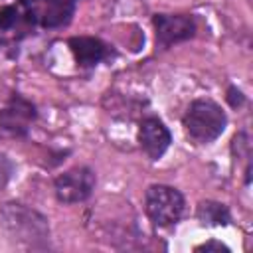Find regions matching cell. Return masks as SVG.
Wrapping results in <instances>:
<instances>
[{
    "mask_svg": "<svg viewBox=\"0 0 253 253\" xmlns=\"http://www.w3.org/2000/svg\"><path fill=\"white\" fill-rule=\"evenodd\" d=\"M67 45H69L79 67H95L109 55V47L99 38L75 36L67 42Z\"/></svg>",
    "mask_w": 253,
    "mask_h": 253,
    "instance_id": "obj_9",
    "label": "cell"
},
{
    "mask_svg": "<svg viewBox=\"0 0 253 253\" xmlns=\"http://www.w3.org/2000/svg\"><path fill=\"white\" fill-rule=\"evenodd\" d=\"M95 184L97 178L89 166H73L55 178L53 190H55V198L61 204H77V202H85L93 194Z\"/></svg>",
    "mask_w": 253,
    "mask_h": 253,
    "instance_id": "obj_4",
    "label": "cell"
},
{
    "mask_svg": "<svg viewBox=\"0 0 253 253\" xmlns=\"http://www.w3.org/2000/svg\"><path fill=\"white\" fill-rule=\"evenodd\" d=\"M186 134L198 142L208 144L213 142L227 126V115L225 111L211 99H196L188 107L184 119H182Z\"/></svg>",
    "mask_w": 253,
    "mask_h": 253,
    "instance_id": "obj_2",
    "label": "cell"
},
{
    "mask_svg": "<svg viewBox=\"0 0 253 253\" xmlns=\"http://www.w3.org/2000/svg\"><path fill=\"white\" fill-rule=\"evenodd\" d=\"M12 174H14V164H12V160H10L8 156L0 154V190L6 188V184H8L10 178H12Z\"/></svg>",
    "mask_w": 253,
    "mask_h": 253,
    "instance_id": "obj_12",
    "label": "cell"
},
{
    "mask_svg": "<svg viewBox=\"0 0 253 253\" xmlns=\"http://www.w3.org/2000/svg\"><path fill=\"white\" fill-rule=\"evenodd\" d=\"M184 196L172 186L152 184L144 194L146 215L158 227H168L180 221L184 215Z\"/></svg>",
    "mask_w": 253,
    "mask_h": 253,
    "instance_id": "obj_3",
    "label": "cell"
},
{
    "mask_svg": "<svg viewBox=\"0 0 253 253\" xmlns=\"http://www.w3.org/2000/svg\"><path fill=\"white\" fill-rule=\"evenodd\" d=\"M20 22H26V24L34 26V22H32L24 4H20V6L6 4V6L0 8V32H12V30H16V26Z\"/></svg>",
    "mask_w": 253,
    "mask_h": 253,
    "instance_id": "obj_11",
    "label": "cell"
},
{
    "mask_svg": "<svg viewBox=\"0 0 253 253\" xmlns=\"http://www.w3.org/2000/svg\"><path fill=\"white\" fill-rule=\"evenodd\" d=\"M0 223L6 235L24 247H45L49 243L47 219L18 202H6L0 206Z\"/></svg>",
    "mask_w": 253,
    "mask_h": 253,
    "instance_id": "obj_1",
    "label": "cell"
},
{
    "mask_svg": "<svg viewBox=\"0 0 253 253\" xmlns=\"http://www.w3.org/2000/svg\"><path fill=\"white\" fill-rule=\"evenodd\" d=\"M211 249H215V251H229V247L223 245L221 241H208V243H202V245L196 247V251H211Z\"/></svg>",
    "mask_w": 253,
    "mask_h": 253,
    "instance_id": "obj_14",
    "label": "cell"
},
{
    "mask_svg": "<svg viewBox=\"0 0 253 253\" xmlns=\"http://www.w3.org/2000/svg\"><path fill=\"white\" fill-rule=\"evenodd\" d=\"M152 24L156 30V45H160L162 49L186 42L196 34V22L190 16L182 14H156L152 18Z\"/></svg>",
    "mask_w": 253,
    "mask_h": 253,
    "instance_id": "obj_6",
    "label": "cell"
},
{
    "mask_svg": "<svg viewBox=\"0 0 253 253\" xmlns=\"http://www.w3.org/2000/svg\"><path fill=\"white\" fill-rule=\"evenodd\" d=\"M34 24L42 28H61L67 26L75 12L73 0H22Z\"/></svg>",
    "mask_w": 253,
    "mask_h": 253,
    "instance_id": "obj_5",
    "label": "cell"
},
{
    "mask_svg": "<svg viewBox=\"0 0 253 253\" xmlns=\"http://www.w3.org/2000/svg\"><path fill=\"white\" fill-rule=\"evenodd\" d=\"M225 99H227V103H229L233 109H237V107H241V105L245 103V95H243L237 87H229V89H227Z\"/></svg>",
    "mask_w": 253,
    "mask_h": 253,
    "instance_id": "obj_13",
    "label": "cell"
},
{
    "mask_svg": "<svg viewBox=\"0 0 253 253\" xmlns=\"http://www.w3.org/2000/svg\"><path fill=\"white\" fill-rule=\"evenodd\" d=\"M36 107L22 95H12L4 109H0V126L12 134H26L36 119Z\"/></svg>",
    "mask_w": 253,
    "mask_h": 253,
    "instance_id": "obj_8",
    "label": "cell"
},
{
    "mask_svg": "<svg viewBox=\"0 0 253 253\" xmlns=\"http://www.w3.org/2000/svg\"><path fill=\"white\" fill-rule=\"evenodd\" d=\"M138 142H140V148L144 150V154L150 160H158L170 148L172 134L160 119L148 117L138 126Z\"/></svg>",
    "mask_w": 253,
    "mask_h": 253,
    "instance_id": "obj_7",
    "label": "cell"
},
{
    "mask_svg": "<svg viewBox=\"0 0 253 253\" xmlns=\"http://www.w3.org/2000/svg\"><path fill=\"white\" fill-rule=\"evenodd\" d=\"M196 217L202 225H227L231 221V213H229L227 206L213 202V200L200 202V206L196 210Z\"/></svg>",
    "mask_w": 253,
    "mask_h": 253,
    "instance_id": "obj_10",
    "label": "cell"
}]
</instances>
